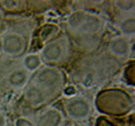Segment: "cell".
Here are the masks:
<instances>
[{
  "label": "cell",
  "instance_id": "1",
  "mask_svg": "<svg viewBox=\"0 0 135 126\" xmlns=\"http://www.w3.org/2000/svg\"><path fill=\"white\" fill-rule=\"evenodd\" d=\"M36 84L40 86L46 93L57 92L63 85V75L55 67L45 66L38 69L35 77Z\"/></svg>",
  "mask_w": 135,
  "mask_h": 126
},
{
  "label": "cell",
  "instance_id": "2",
  "mask_svg": "<svg viewBox=\"0 0 135 126\" xmlns=\"http://www.w3.org/2000/svg\"><path fill=\"white\" fill-rule=\"evenodd\" d=\"M1 50L6 56L16 57L24 52L26 41L24 37L17 32H7L1 36Z\"/></svg>",
  "mask_w": 135,
  "mask_h": 126
},
{
  "label": "cell",
  "instance_id": "3",
  "mask_svg": "<svg viewBox=\"0 0 135 126\" xmlns=\"http://www.w3.org/2000/svg\"><path fill=\"white\" fill-rule=\"evenodd\" d=\"M68 42H69V39L64 36L47 42L42 48L41 59H43V61L49 62V63L60 61L65 56Z\"/></svg>",
  "mask_w": 135,
  "mask_h": 126
},
{
  "label": "cell",
  "instance_id": "4",
  "mask_svg": "<svg viewBox=\"0 0 135 126\" xmlns=\"http://www.w3.org/2000/svg\"><path fill=\"white\" fill-rule=\"evenodd\" d=\"M64 107L68 116L74 120L86 119L92 110L90 102L81 97H75L66 100Z\"/></svg>",
  "mask_w": 135,
  "mask_h": 126
},
{
  "label": "cell",
  "instance_id": "5",
  "mask_svg": "<svg viewBox=\"0 0 135 126\" xmlns=\"http://www.w3.org/2000/svg\"><path fill=\"white\" fill-rule=\"evenodd\" d=\"M102 26H103V19L99 15L86 12L84 20L82 24L80 25V27L77 29V32L81 34L94 35V34L99 33Z\"/></svg>",
  "mask_w": 135,
  "mask_h": 126
},
{
  "label": "cell",
  "instance_id": "6",
  "mask_svg": "<svg viewBox=\"0 0 135 126\" xmlns=\"http://www.w3.org/2000/svg\"><path fill=\"white\" fill-rule=\"evenodd\" d=\"M109 51L117 58L128 57L131 51V44L129 39L123 36L113 37L109 42Z\"/></svg>",
  "mask_w": 135,
  "mask_h": 126
},
{
  "label": "cell",
  "instance_id": "7",
  "mask_svg": "<svg viewBox=\"0 0 135 126\" xmlns=\"http://www.w3.org/2000/svg\"><path fill=\"white\" fill-rule=\"evenodd\" d=\"M24 97L26 102L32 107H38V106H41L46 101L47 93L37 84H33L26 87Z\"/></svg>",
  "mask_w": 135,
  "mask_h": 126
},
{
  "label": "cell",
  "instance_id": "8",
  "mask_svg": "<svg viewBox=\"0 0 135 126\" xmlns=\"http://www.w3.org/2000/svg\"><path fill=\"white\" fill-rule=\"evenodd\" d=\"M63 123V114L57 108L45 109L39 117L37 126H60Z\"/></svg>",
  "mask_w": 135,
  "mask_h": 126
},
{
  "label": "cell",
  "instance_id": "9",
  "mask_svg": "<svg viewBox=\"0 0 135 126\" xmlns=\"http://www.w3.org/2000/svg\"><path fill=\"white\" fill-rule=\"evenodd\" d=\"M30 79V72L24 70L23 68H18L12 70L7 76V83L9 86L14 88H22L24 87Z\"/></svg>",
  "mask_w": 135,
  "mask_h": 126
},
{
  "label": "cell",
  "instance_id": "10",
  "mask_svg": "<svg viewBox=\"0 0 135 126\" xmlns=\"http://www.w3.org/2000/svg\"><path fill=\"white\" fill-rule=\"evenodd\" d=\"M22 63H23L24 70H26L27 72H33V71L38 70L41 67L42 59L37 54H28L23 58Z\"/></svg>",
  "mask_w": 135,
  "mask_h": 126
},
{
  "label": "cell",
  "instance_id": "11",
  "mask_svg": "<svg viewBox=\"0 0 135 126\" xmlns=\"http://www.w3.org/2000/svg\"><path fill=\"white\" fill-rule=\"evenodd\" d=\"M118 28L123 37H132L135 32V18L133 15L124 17L119 23Z\"/></svg>",
  "mask_w": 135,
  "mask_h": 126
},
{
  "label": "cell",
  "instance_id": "12",
  "mask_svg": "<svg viewBox=\"0 0 135 126\" xmlns=\"http://www.w3.org/2000/svg\"><path fill=\"white\" fill-rule=\"evenodd\" d=\"M85 15H86V12H84V10H76V12H73L69 16V18H68V25H69V27L71 29L77 32V29L82 24Z\"/></svg>",
  "mask_w": 135,
  "mask_h": 126
},
{
  "label": "cell",
  "instance_id": "13",
  "mask_svg": "<svg viewBox=\"0 0 135 126\" xmlns=\"http://www.w3.org/2000/svg\"><path fill=\"white\" fill-rule=\"evenodd\" d=\"M114 5L122 13H131L134 9L135 1H133V0H119V1H115Z\"/></svg>",
  "mask_w": 135,
  "mask_h": 126
},
{
  "label": "cell",
  "instance_id": "14",
  "mask_svg": "<svg viewBox=\"0 0 135 126\" xmlns=\"http://www.w3.org/2000/svg\"><path fill=\"white\" fill-rule=\"evenodd\" d=\"M22 3L20 1H1L0 2V5L6 9H15V8H18Z\"/></svg>",
  "mask_w": 135,
  "mask_h": 126
},
{
  "label": "cell",
  "instance_id": "15",
  "mask_svg": "<svg viewBox=\"0 0 135 126\" xmlns=\"http://www.w3.org/2000/svg\"><path fill=\"white\" fill-rule=\"evenodd\" d=\"M15 126H35V124H34L33 121H31L30 119L24 118V117H21V118L16 119V121H15Z\"/></svg>",
  "mask_w": 135,
  "mask_h": 126
},
{
  "label": "cell",
  "instance_id": "16",
  "mask_svg": "<svg viewBox=\"0 0 135 126\" xmlns=\"http://www.w3.org/2000/svg\"><path fill=\"white\" fill-rule=\"evenodd\" d=\"M75 92H76V90H75V88H74L73 86H69V87L65 89V94H66V96H73Z\"/></svg>",
  "mask_w": 135,
  "mask_h": 126
},
{
  "label": "cell",
  "instance_id": "17",
  "mask_svg": "<svg viewBox=\"0 0 135 126\" xmlns=\"http://www.w3.org/2000/svg\"><path fill=\"white\" fill-rule=\"evenodd\" d=\"M6 125V120L2 111H0V126H5Z\"/></svg>",
  "mask_w": 135,
  "mask_h": 126
},
{
  "label": "cell",
  "instance_id": "18",
  "mask_svg": "<svg viewBox=\"0 0 135 126\" xmlns=\"http://www.w3.org/2000/svg\"><path fill=\"white\" fill-rule=\"evenodd\" d=\"M0 22H1V14H0Z\"/></svg>",
  "mask_w": 135,
  "mask_h": 126
}]
</instances>
